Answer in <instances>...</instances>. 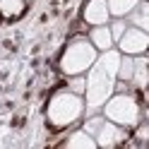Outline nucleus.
<instances>
[{
    "instance_id": "nucleus-1",
    "label": "nucleus",
    "mask_w": 149,
    "mask_h": 149,
    "mask_svg": "<svg viewBox=\"0 0 149 149\" xmlns=\"http://www.w3.org/2000/svg\"><path fill=\"white\" fill-rule=\"evenodd\" d=\"M94 39H96L99 46H108V34H106V31H96V34H94Z\"/></svg>"
}]
</instances>
